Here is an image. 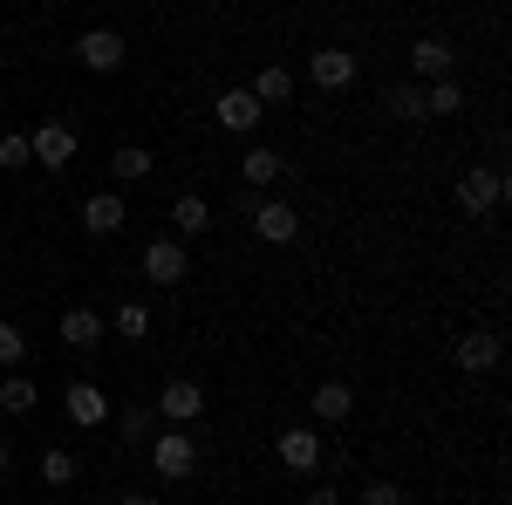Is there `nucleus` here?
Here are the masks:
<instances>
[{
  "instance_id": "f257e3e1",
  "label": "nucleus",
  "mask_w": 512,
  "mask_h": 505,
  "mask_svg": "<svg viewBox=\"0 0 512 505\" xmlns=\"http://www.w3.org/2000/svg\"><path fill=\"white\" fill-rule=\"evenodd\" d=\"M151 465H158V478H171V485H178V478H192V471H198V444L171 424V430H158V437H151Z\"/></svg>"
},
{
  "instance_id": "f03ea898",
  "label": "nucleus",
  "mask_w": 512,
  "mask_h": 505,
  "mask_svg": "<svg viewBox=\"0 0 512 505\" xmlns=\"http://www.w3.org/2000/svg\"><path fill=\"white\" fill-rule=\"evenodd\" d=\"M123 55H130V48H123L117 28H89V35H76V62L89 69V76H117Z\"/></svg>"
},
{
  "instance_id": "7ed1b4c3",
  "label": "nucleus",
  "mask_w": 512,
  "mask_h": 505,
  "mask_svg": "<svg viewBox=\"0 0 512 505\" xmlns=\"http://www.w3.org/2000/svg\"><path fill=\"white\" fill-rule=\"evenodd\" d=\"M185 267H192V253H185V239H178V233L144 246V280H151V287H178Z\"/></svg>"
},
{
  "instance_id": "20e7f679",
  "label": "nucleus",
  "mask_w": 512,
  "mask_h": 505,
  "mask_svg": "<svg viewBox=\"0 0 512 505\" xmlns=\"http://www.w3.org/2000/svg\"><path fill=\"white\" fill-rule=\"evenodd\" d=\"M158 417H164V424H178V430L198 424V417H205V389H198L192 376H171V383L158 389Z\"/></svg>"
},
{
  "instance_id": "39448f33",
  "label": "nucleus",
  "mask_w": 512,
  "mask_h": 505,
  "mask_svg": "<svg viewBox=\"0 0 512 505\" xmlns=\"http://www.w3.org/2000/svg\"><path fill=\"white\" fill-rule=\"evenodd\" d=\"M246 212H253V233L267 239V246H287V239L301 233V212H294L287 198H260V205L246 198Z\"/></svg>"
},
{
  "instance_id": "423d86ee",
  "label": "nucleus",
  "mask_w": 512,
  "mask_h": 505,
  "mask_svg": "<svg viewBox=\"0 0 512 505\" xmlns=\"http://www.w3.org/2000/svg\"><path fill=\"white\" fill-rule=\"evenodd\" d=\"M499 198H506V171H492V164H478V171H465L458 178V205L465 212H499Z\"/></svg>"
},
{
  "instance_id": "0eeeda50",
  "label": "nucleus",
  "mask_w": 512,
  "mask_h": 505,
  "mask_svg": "<svg viewBox=\"0 0 512 505\" xmlns=\"http://www.w3.org/2000/svg\"><path fill=\"white\" fill-rule=\"evenodd\" d=\"M76 219H82V233H89V239H110V233H123L130 205H123L117 192H89V198L76 205Z\"/></svg>"
},
{
  "instance_id": "6e6552de",
  "label": "nucleus",
  "mask_w": 512,
  "mask_h": 505,
  "mask_svg": "<svg viewBox=\"0 0 512 505\" xmlns=\"http://www.w3.org/2000/svg\"><path fill=\"white\" fill-rule=\"evenodd\" d=\"M28 151H35V164L62 171V164H76V130H69V123H35Z\"/></svg>"
},
{
  "instance_id": "1a4fd4ad",
  "label": "nucleus",
  "mask_w": 512,
  "mask_h": 505,
  "mask_svg": "<svg viewBox=\"0 0 512 505\" xmlns=\"http://www.w3.org/2000/svg\"><path fill=\"white\" fill-rule=\"evenodd\" d=\"M212 117L226 123V130H233V137H253V130H260V117H267V110H260V96H253V89H226V96H219V103H212Z\"/></svg>"
},
{
  "instance_id": "9d476101",
  "label": "nucleus",
  "mask_w": 512,
  "mask_h": 505,
  "mask_svg": "<svg viewBox=\"0 0 512 505\" xmlns=\"http://www.w3.org/2000/svg\"><path fill=\"white\" fill-rule=\"evenodd\" d=\"M62 410H69V424H76V430L110 424V396H103L96 383H69V389H62Z\"/></svg>"
},
{
  "instance_id": "9b49d317",
  "label": "nucleus",
  "mask_w": 512,
  "mask_h": 505,
  "mask_svg": "<svg viewBox=\"0 0 512 505\" xmlns=\"http://www.w3.org/2000/svg\"><path fill=\"white\" fill-rule=\"evenodd\" d=\"M280 465L287 471H301V478H308V471H321V437H315V424H294V430H280Z\"/></svg>"
},
{
  "instance_id": "f8f14e48",
  "label": "nucleus",
  "mask_w": 512,
  "mask_h": 505,
  "mask_svg": "<svg viewBox=\"0 0 512 505\" xmlns=\"http://www.w3.org/2000/svg\"><path fill=\"white\" fill-rule=\"evenodd\" d=\"M308 82H315V89H349L355 82V55L349 48H315V55H308Z\"/></svg>"
},
{
  "instance_id": "ddd939ff",
  "label": "nucleus",
  "mask_w": 512,
  "mask_h": 505,
  "mask_svg": "<svg viewBox=\"0 0 512 505\" xmlns=\"http://www.w3.org/2000/svg\"><path fill=\"white\" fill-rule=\"evenodd\" d=\"M451 62H458V48H451L444 35H417V41H410V69H417L424 82L451 76Z\"/></svg>"
},
{
  "instance_id": "4468645a",
  "label": "nucleus",
  "mask_w": 512,
  "mask_h": 505,
  "mask_svg": "<svg viewBox=\"0 0 512 505\" xmlns=\"http://www.w3.org/2000/svg\"><path fill=\"white\" fill-rule=\"evenodd\" d=\"M458 369H465V376H492V369H499V335H492V328H472V335L458 342Z\"/></svg>"
},
{
  "instance_id": "2eb2a0df",
  "label": "nucleus",
  "mask_w": 512,
  "mask_h": 505,
  "mask_svg": "<svg viewBox=\"0 0 512 505\" xmlns=\"http://www.w3.org/2000/svg\"><path fill=\"white\" fill-rule=\"evenodd\" d=\"M349 410H355L349 383H321L315 396H308V417H315V424H349Z\"/></svg>"
},
{
  "instance_id": "dca6fc26",
  "label": "nucleus",
  "mask_w": 512,
  "mask_h": 505,
  "mask_svg": "<svg viewBox=\"0 0 512 505\" xmlns=\"http://www.w3.org/2000/svg\"><path fill=\"white\" fill-rule=\"evenodd\" d=\"M239 178H246V192H267L280 178V151L274 144H246V157H239Z\"/></svg>"
},
{
  "instance_id": "f3484780",
  "label": "nucleus",
  "mask_w": 512,
  "mask_h": 505,
  "mask_svg": "<svg viewBox=\"0 0 512 505\" xmlns=\"http://www.w3.org/2000/svg\"><path fill=\"white\" fill-rule=\"evenodd\" d=\"M55 335H62L69 349H96V342H103V314L96 308H69L62 321H55Z\"/></svg>"
},
{
  "instance_id": "a211bd4d",
  "label": "nucleus",
  "mask_w": 512,
  "mask_h": 505,
  "mask_svg": "<svg viewBox=\"0 0 512 505\" xmlns=\"http://www.w3.org/2000/svg\"><path fill=\"white\" fill-rule=\"evenodd\" d=\"M110 171H117L123 185H137V178L158 171V151H151V144H117V151H110Z\"/></svg>"
},
{
  "instance_id": "6ab92c4d",
  "label": "nucleus",
  "mask_w": 512,
  "mask_h": 505,
  "mask_svg": "<svg viewBox=\"0 0 512 505\" xmlns=\"http://www.w3.org/2000/svg\"><path fill=\"white\" fill-rule=\"evenodd\" d=\"M253 96H260V110H280V103H294V76H287L280 62H267V69L253 76Z\"/></svg>"
},
{
  "instance_id": "aec40b11",
  "label": "nucleus",
  "mask_w": 512,
  "mask_h": 505,
  "mask_svg": "<svg viewBox=\"0 0 512 505\" xmlns=\"http://www.w3.org/2000/svg\"><path fill=\"white\" fill-rule=\"evenodd\" d=\"M35 403H41L35 376H21V369H14V376L0 383V410H7V417H35Z\"/></svg>"
},
{
  "instance_id": "412c9836",
  "label": "nucleus",
  "mask_w": 512,
  "mask_h": 505,
  "mask_svg": "<svg viewBox=\"0 0 512 505\" xmlns=\"http://www.w3.org/2000/svg\"><path fill=\"white\" fill-rule=\"evenodd\" d=\"M151 417H158V410H144V403H130V410H110V424H117V437L130 444V451H144V437H151Z\"/></svg>"
},
{
  "instance_id": "4be33fe9",
  "label": "nucleus",
  "mask_w": 512,
  "mask_h": 505,
  "mask_svg": "<svg viewBox=\"0 0 512 505\" xmlns=\"http://www.w3.org/2000/svg\"><path fill=\"white\" fill-rule=\"evenodd\" d=\"M458 110H465V89L451 76H437L431 89H424V117H458Z\"/></svg>"
},
{
  "instance_id": "5701e85b",
  "label": "nucleus",
  "mask_w": 512,
  "mask_h": 505,
  "mask_svg": "<svg viewBox=\"0 0 512 505\" xmlns=\"http://www.w3.org/2000/svg\"><path fill=\"white\" fill-rule=\"evenodd\" d=\"M171 226H178V239H198L212 226V205H205V198H178V205H171Z\"/></svg>"
},
{
  "instance_id": "b1692460",
  "label": "nucleus",
  "mask_w": 512,
  "mask_h": 505,
  "mask_svg": "<svg viewBox=\"0 0 512 505\" xmlns=\"http://www.w3.org/2000/svg\"><path fill=\"white\" fill-rule=\"evenodd\" d=\"M383 110H390L396 123H417L424 117V89H417V82H396L390 96H383Z\"/></svg>"
},
{
  "instance_id": "393cba45",
  "label": "nucleus",
  "mask_w": 512,
  "mask_h": 505,
  "mask_svg": "<svg viewBox=\"0 0 512 505\" xmlns=\"http://www.w3.org/2000/svg\"><path fill=\"white\" fill-rule=\"evenodd\" d=\"M110 328H117L123 342H144V335H151V308H144V301H123V308L110 314Z\"/></svg>"
},
{
  "instance_id": "a878e982",
  "label": "nucleus",
  "mask_w": 512,
  "mask_h": 505,
  "mask_svg": "<svg viewBox=\"0 0 512 505\" xmlns=\"http://www.w3.org/2000/svg\"><path fill=\"white\" fill-rule=\"evenodd\" d=\"M76 451H41V485H55V492H62V485H76Z\"/></svg>"
},
{
  "instance_id": "bb28decb",
  "label": "nucleus",
  "mask_w": 512,
  "mask_h": 505,
  "mask_svg": "<svg viewBox=\"0 0 512 505\" xmlns=\"http://www.w3.org/2000/svg\"><path fill=\"white\" fill-rule=\"evenodd\" d=\"M35 164V151H28V130H7L0 137V171H28Z\"/></svg>"
},
{
  "instance_id": "cd10ccee",
  "label": "nucleus",
  "mask_w": 512,
  "mask_h": 505,
  "mask_svg": "<svg viewBox=\"0 0 512 505\" xmlns=\"http://www.w3.org/2000/svg\"><path fill=\"white\" fill-rule=\"evenodd\" d=\"M14 362H28V342H21V328L0 321V369H14Z\"/></svg>"
},
{
  "instance_id": "c85d7f7f",
  "label": "nucleus",
  "mask_w": 512,
  "mask_h": 505,
  "mask_svg": "<svg viewBox=\"0 0 512 505\" xmlns=\"http://www.w3.org/2000/svg\"><path fill=\"white\" fill-rule=\"evenodd\" d=\"M362 505H403V485H390V478H369V485H362Z\"/></svg>"
},
{
  "instance_id": "c756f323",
  "label": "nucleus",
  "mask_w": 512,
  "mask_h": 505,
  "mask_svg": "<svg viewBox=\"0 0 512 505\" xmlns=\"http://www.w3.org/2000/svg\"><path fill=\"white\" fill-rule=\"evenodd\" d=\"M308 505H342V492H335V485H315V492H308Z\"/></svg>"
},
{
  "instance_id": "7c9ffc66",
  "label": "nucleus",
  "mask_w": 512,
  "mask_h": 505,
  "mask_svg": "<svg viewBox=\"0 0 512 505\" xmlns=\"http://www.w3.org/2000/svg\"><path fill=\"white\" fill-rule=\"evenodd\" d=\"M117 505H158V499H151V492H123Z\"/></svg>"
},
{
  "instance_id": "2f4dec72",
  "label": "nucleus",
  "mask_w": 512,
  "mask_h": 505,
  "mask_svg": "<svg viewBox=\"0 0 512 505\" xmlns=\"http://www.w3.org/2000/svg\"><path fill=\"white\" fill-rule=\"evenodd\" d=\"M0 471H7V444H0Z\"/></svg>"
}]
</instances>
